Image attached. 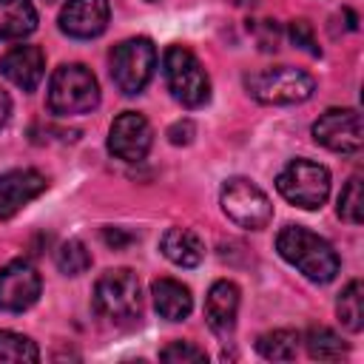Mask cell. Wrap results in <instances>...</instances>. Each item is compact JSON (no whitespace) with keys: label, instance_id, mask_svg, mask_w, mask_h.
Instances as JSON below:
<instances>
[{"label":"cell","instance_id":"obj_1","mask_svg":"<svg viewBox=\"0 0 364 364\" xmlns=\"http://www.w3.org/2000/svg\"><path fill=\"white\" fill-rule=\"evenodd\" d=\"M276 250L287 264H293L304 279H310L316 284L333 282L338 267H341L333 245L324 236H318L301 225L282 228L276 236Z\"/></svg>","mask_w":364,"mask_h":364},{"label":"cell","instance_id":"obj_2","mask_svg":"<svg viewBox=\"0 0 364 364\" xmlns=\"http://www.w3.org/2000/svg\"><path fill=\"white\" fill-rule=\"evenodd\" d=\"M48 111L57 117H80L100 105V82L82 63H63L54 68L46 94Z\"/></svg>","mask_w":364,"mask_h":364},{"label":"cell","instance_id":"obj_3","mask_svg":"<svg viewBox=\"0 0 364 364\" xmlns=\"http://www.w3.org/2000/svg\"><path fill=\"white\" fill-rule=\"evenodd\" d=\"M245 88L262 105H296L313 97L316 80L293 65H270L247 74Z\"/></svg>","mask_w":364,"mask_h":364},{"label":"cell","instance_id":"obj_4","mask_svg":"<svg viewBox=\"0 0 364 364\" xmlns=\"http://www.w3.org/2000/svg\"><path fill=\"white\" fill-rule=\"evenodd\" d=\"M94 310L114 324H125V321L139 318L142 290H139L136 273L128 267L105 270L94 284Z\"/></svg>","mask_w":364,"mask_h":364},{"label":"cell","instance_id":"obj_5","mask_svg":"<svg viewBox=\"0 0 364 364\" xmlns=\"http://www.w3.org/2000/svg\"><path fill=\"white\" fill-rule=\"evenodd\" d=\"M162 71H165L168 91L185 108H202L210 100V80L191 48L168 46V51L162 57Z\"/></svg>","mask_w":364,"mask_h":364},{"label":"cell","instance_id":"obj_6","mask_svg":"<svg viewBox=\"0 0 364 364\" xmlns=\"http://www.w3.org/2000/svg\"><path fill=\"white\" fill-rule=\"evenodd\" d=\"M276 191L301 210H316L330 196V171L313 159H290L276 176Z\"/></svg>","mask_w":364,"mask_h":364},{"label":"cell","instance_id":"obj_7","mask_svg":"<svg viewBox=\"0 0 364 364\" xmlns=\"http://www.w3.org/2000/svg\"><path fill=\"white\" fill-rule=\"evenodd\" d=\"M154 68H156V46L148 37L122 40L111 51V80L128 97L139 94L151 82Z\"/></svg>","mask_w":364,"mask_h":364},{"label":"cell","instance_id":"obj_8","mask_svg":"<svg viewBox=\"0 0 364 364\" xmlns=\"http://www.w3.org/2000/svg\"><path fill=\"white\" fill-rule=\"evenodd\" d=\"M219 202H222L225 216L233 225L245 228V230H262L273 219V205H270L267 193L259 185H253L250 179H245V176L228 179L222 185Z\"/></svg>","mask_w":364,"mask_h":364},{"label":"cell","instance_id":"obj_9","mask_svg":"<svg viewBox=\"0 0 364 364\" xmlns=\"http://www.w3.org/2000/svg\"><path fill=\"white\" fill-rule=\"evenodd\" d=\"M313 139L336 154H358L364 142L361 114L355 108H327L313 122Z\"/></svg>","mask_w":364,"mask_h":364},{"label":"cell","instance_id":"obj_10","mask_svg":"<svg viewBox=\"0 0 364 364\" xmlns=\"http://www.w3.org/2000/svg\"><path fill=\"white\" fill-rule=\"evenodd\" d=\"M40 273L26 259H14L0 267V310L23 313L40 299Z\"/></svg>","mask_w":364,"mask_h":364},{"label":"cell","instance_id":"obj_11","mask_svg":"<svg viewBox=\"0 0 364 364\" xmlns=\"http://www.w3.org/2000/svg\"><path fill=\"white\" fill-rule=\"evenodd\" d=\"M154 142L151 122L136 111H122L108 131V151L122 162H139L148 156Z\"/></svg>","mask_w":364,"mask_h":364},{"label":"cell","instance_id":"obj_12","mask_svg":"<svg viewBox=\"0 0 364 364\" xmlns=\"http://www.w3.org/2000/svg\"><path fill=\"white\" fill-rule=\"evenodd\" d=\"M108 0H68L60 11V31L74 40L100 37L108 26Z\"/></svg>","mask_w":364,"mask_h":364},{"label":"cell","instance_id":"obj_13","mask_svg":"<svg viewBox=\"0 0 364 364\" xmlns=\"http://www.w3.org/2000/svg\"><path fill=\"white\" fill-rule=\"evenodd\" d=\"M46 188H48L46 176L34 168H17V171L0 173V219H11Z\"/></svg>","mask_w":364,"mask_h":364},{"label":"cell","instance_id":"obj_14","mask_svg":"<svg viewBox=\"0 0 364 364\" xmlns=\"http://www.w3.org/2000/svg\"><path fill=\"white\" fill-rule=\"evenodd\" d=\"M0 71L11 85L34 91L46 74V54L40 46H14L0 57Z\"/></svg>","mask_w":364,"mask_h":364},{"label":"cell","instance_id":"obj_15","mask_svg":"<svg viewBox=\"0 0 364 364\" xmlns=\"http://www.w3.org/2000/svg\"><path fill=\"white\" fill-rule=\"evenodd\" d=\"M236 313H239V287L228 279H219L210 284L208 299H205V318L208 327L216 336H230L236 327Z\"/></svg>","mask_w":364,"mask_h":364},{"label":"cell","instance_id":"obj_16","mask_svg":"<svg viewBox=\"0 0 364 364\" xmlns=\"http://www.w3.org/2000/svg\"><path fill=\"white\" fill-rule=\"evenodd\" d=\"M151 296H154L156 313H159L162 318H168V321H182V318H188L191 310H193V296H191V290H188L182 282H176V279H168V276L154 279V282H151Z\"/></svg>","mask_w":364,"mask_h":364},{"label":"cell","instance_id":"obj_17","mask_svg":"<svg viewBox=\"0 0 364 364\" xmlns=\"http://www.w3.org/2000/svg\"><path fill=\"white\" fill-rule=\"evenodd\" d=\"M159 250L176 267H196L205 259L202 239L188 228H168L162 233V239H159Z\"/></svg>","mask_w":364,"mask_h":364},{"label":"cell","instance_id":"obj_18","mask_svg":"<svg viewBox=\"0 0 364 364\" xmlns=\"http://www.w3.org/2000/svg\"><path fill=\"white\" fill-rule=\"evenodd\" d=\"M37 28V11L28 0H0V40H23Z\"/></svg>","mask_w":364,"mask_h":364},{"label":"cell","instance_id":"obj_19","mask_svg":"<svg viewBox=\"0 0 364 364\" xmlns=\"http://www.w3.org/2000/svg\"><path fill=\"white\" fill-rule=\"evenodd\" d=\"M299 333L296 330H287V327H279V330H267L256 338V350L262 358L267 361H290L296 358V350H299Z\"/></svg>","mask_w":364,"mask_h":364},{"label":"cell","instance_id":"obj_20","mask_svg":"<svg viewBox=\"0 0 364 364\" xmlns=\"http://www.w3.org/2000/svg\"><path fill=\"white\" fill-rule=\"evenodd\" d=\"M336 313H338V321L350 333H361V327H364V284L358 279H353L341 290L338 304H336Z\"/></svg>","mask_w":364,"mask_h":364},{"label":"cell","instance_id":"obj_21","mask_svg":"<svg viewBox=\"0 0 364 364\" xmlns=\"http://www.w3.org/2000/svg\"><path fill=\"white\" fill-rule=\"evenodd\" d=\"M304 344H307L310 358H318V361H338L347 355V344L330 327H310Z\"/></svg>","mask_w":364,"mask_h":364},{"label":"cell","instance_id":"obj_22","mask_svg":"<svg viewBox=\"0 0 364 364\" xmlns=\"http://www.w3.org/2000/svg\"><path fill=\"white\" fill-rule=\"evenodd\" d=\"M23 361H40L37 344L14 330H0V364H23Z\"/></svg>","mask_w":364,"mask_h":364},{"label":"cell","instance_id":"obj_23","mask_svg":"<svg viewBox=\"0 0 364 364\" xmlns=\"http://www.w3.org/2000/svg\"><path fill=\"white\" fill-rule=\"evenodd\" d=\"M54 262H57L60 273H65V276H80V273H85V270L91 267V253H88V247H85L80 239H65V242L57 247Z\"/></svg>","mask_w":364,"mask_h":364},{"label":"cell","instance_id":"obj_24","mask_svg":"<svg viewBox=\"0 0 364 364\" xmlns=\"http://www.w3.org/2000/svg\"><path fill=\"white\" fill-rule=\"evenodd\" d=\"M361 213H364V196H361V176L353 173L347 179V185L338 193V216L350 225H361Z\"/></svg>","mask_w":364,"mask_h":364},{"label":"cell","instance_id":"obj_25","mask_svg":"<svg viewBox=\"0 0 364 364\" xmlns=\"http://www.w3.org/2000/svg\"><path fill=\"white\" fill-rule=\"evenodd\" d=\"M159 358L168 361V364H205L208 361L205 350L196 347V344H191V341H171L159 353Z\"/></svg>","mask_w":364,"mask_h":364},{"label":"cell","instance_id":"obj_26","mask_svg":"<svg viewBox=\"0 0 364 364\" xmlns=\"http://www.w3.org/2000/svg\"><path fill=\"white\" fill-rule=\"evenodd\" d=\"M287 37H290V43H293L296 48L307 51L310 57H321V48H318V43H316L313 26H310L307 20H290V26H287Z\"/></svg>","mask_w":364,"mask_h":364},{"label":"cell","instance_id":"obj_27","mask_svg":"<svg viewBox=\"0 0 364 364\" xmlns=\"http://www.w3.org/2000/svg\"><path fill=\"white\" fill-rule=\"evenodd\" d=\"M193 134H196V128H193L191 119H179V122H173V125L168 128V139H171L173 145H188V142L193 139Z\"/></svg>","mask_w":364,"mask_h":364},{"label":"cell","instance_id":"obj_28","mask_svg":"<svg viewBox=\"0 0 364 364\" xmlns=\"http://www.w3.org/2000/svg\"><path fill=\"white\" fill-rule=\"evenodd\" d=\"M262 28H264V31L259 34V46H262L264 51H270V48L276 51V48H279V46H276V43H279V28H276V23H273V20H262Z\"/></svg>","mask_w":364,"mask_h":364},{"label":"cell","instance_id":"obj_29","mask_svg":"<svg viewBox=\"0 0 364 364\" xmlns=\"http://www.w3.org/2000/svg\"><path fill=\"white\" fill-rule=\"evenodd\" d=\"M102 239H105V245H111L114 250H119V247H125V245L131 242V236H125L119 228H105V230H102Z\"/></svg>","mask_w":364,"mask_h":364},{"label":"cell","instance_id":"obj_30","mask_svg":"<svg viewBox=\"0 0 364 364\" xmlns=\"http://www.w3.org/2000/svg\"><path fill=\"white\" fill-rule=\"evenodd\" d=\"M9 117H11V100H9V94L0 88V128L9 122Z\"/></svg>","mask_w":364,"mask_h":364}]
</instances>
